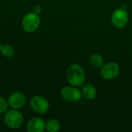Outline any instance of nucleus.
Instances as JSON below:
<instances>
[{"label":"nucleus","instance_id":"obj_10","mask_svg":"<svg viewBox=\"0 0 132 132\" xmlns=\"http://www.w3.org/2000/svg\"><path fill=\"white\" fill-rule=\"evenodd\" d=\"M81 94H82V97H84L85 99L91 101V100H94L97 97V91L96 87L93 84H84L82 86Z\"/></svg>","mask_w":132,"mask_h":132},{"label":"nucleus","instance_id":"obj_14","mask_svg":"<svg viewBox=\"0 0 132 132\" xmlns=\"http://www.w3.org/2000/svg\"><path fill=\"white\" fill-rule=\"evenodd\" d=\"M9 108L8 101L3 97H0V114H4L7 111Z\"/></svg>","mask_w":132,"mask_h":132},{"label":"nucleus","instance_id":"obj_11","mask_svg":"<svg viewBox=\"0 0 132 132\" xmlns=\"http://www.w3.org/2000/svg\"><path fill=\"white\" fill-rule=\"evenodd\" d=\"M90 63L92 67L95 68L102 67L104 64V60L103 56L99 53H94L90 57Z\"/></svg>","mask_w":132,"mask_h":132},{"label":"nucleus","instance_id":"obj_13","mask_svg":"<svg viewBox=\"0 0 132 132\" xmlns=\"http://www.w3.org/2000/svg\"><path fill=\"white\" fill-rule=\"evenodd\" d=\"M0 53L6 58H11L15 55V50L12 46H11L9 44H5V45L2 46Z\"/></svg>","mask_w":132,"mask_h":132},{"label":"nucleus","instance_id":"obj_15","mask_svg":"<svg viewBox=\"0 0 132 132\" xmlns=\"http://www.w3.org/2000/svg\"><path fill=\"white\" fill-rule=\"evenodd\" d=\"M42 11H43V8H42V6L39 5H35V6L33 7V9H32V12H35V13H36V14H38V15H40L41 12H42Z\"/></svg>","mask_w":132,"mask_h":132},{"label":"nucleus","instance_id":"obj_9","mask_svg":"<svg viewBox=\"0 0 132 132\" xmlns=\"http://www.w3.org/2000/svg\"><path fill=\"white\" fill-rule=\"evenodd\" d=\"M28 132H43L46 130V122L39 117H32L26 124Z\"/></svg>","mask_w":132,"mask_h":132},{"label":"nucleus","instance_id":"obj_1","mask_svg":"<svg viewBox=\"0 0 132 132\" xmlns=\"http://www.w3.org/2000/svg\"><path fill=\"white\" fill-rule=\"evenodd\" d=\"M67 82L73 87H82L86 80V74L84 68L79 64H72L67 70Z\"/></svg>","mask_w":132,"mask_h":132},{"label":"nucleus","instance_id":"obj_16","mask_svg":"<svg viewBox=\"0 0 132 132\" xmlns=\"http://www.w3.org/2000/svg\"><path fill=\"white\" fill-rule=\"evenodd\" d=\"M2 44H1V43H0V53H1V49H2Z\"/></svg>","mask_w":132,"mask_h":132},{"label":"nucleus","instance_id":"obj_5","mask_svg":"<svg viewBox=\"0 0 132 132\" xmlns=\"http://www.w3.org/2000/svg\"><path fill=\"white\" fill-rule=\"evenodd\" d=\"M60 95L63 100L70 103H76L81 100V90L73 86H67L62 88Z\"/></svg>","mask_w":132,"mask_h":132},{"label":"nucleus","instance_id":"obj_7","mask_svg":"<svg viewBox=\"0 0 132 132\" xmlns=\"http://www.w3.org/2000/svg\"><path fill=\"white\" fill-rule=\"evenodd\" d=\"M120 73V67L115 62H110L101 68V74L104 80H114L118 77Z\"/></svg>","mask_w":132,"mask_h":132},{"label":"nucleus","instance_id":"obj_8","mask_svg":"<svg viewBox=\"0 0 132 132\" xmlns=\"http://www.w3.org/2000/svg\"><path fill=\"white\" fill-rule=\"evenodd\" d=\"M7 101H8L9 107H10L12 109L19 110L22 108H23V106L25 105L26 101V97L22 92L15 91L9 94Z\"/></svg>","mask_w":132,"mask_h":132},{"label":"nucleus","instance_id":"obj_6","mask_svg":"<svg viewBox=\"0 0 132 132\" xmlns=\"http://www.w3.org/2000/svg\"><path fill=\"white\" fill-rule=\"evenodd\" d=\"M128 13L124 8L115 9L111 15V22L116 28L118 29L124 28L128 24Z\"/></svg>","mask_w":132,"mask_h":132},{"label":"nucleus","instance_id":"obj_4","mask_svg":"<svg viewBox=\"0 0 132 132\" xmlns=\"http://www.w3.org/2000/svg\"><path fill=\"white\" fill-rule=\"evenodd\" d=\"M29 104L32 110L39 114H45L50 110V102L48 100L39 95L32 97L30 100Z\"/></svg>","mask_w":132,"mask_h":132},{"label":"nucleus","instance_id":"obj_2","mask_svg":"<svg viewBox=\"0 0 132 132\" xmlns=\"http://www.w3.org/2000/svg\"><path fill=\"white\" fill-rule=\"evenodd\" d=\"M4 122L7 128L15 130L20 128L24 122L22 114L16 109H11L5 112L4 116Z\"/></svg>","mask_w":132,"mask_h":132},{"label":"nucleus","instance_id":"obj_3","mask_svg":"<svg viewBox=\"0 0 132 132\" xmlns=\"http://www.w3.org/2000/svg\"><path fill=\"white\" fill-rule=\"evenodd\" d=\"M41 23L39 15L32 12L27 13L22 20V27L26 32L32 33L36 32Z\"/></svg>","mask_w":132,"mask_h":132},{"label":"nucleus","instance_id":"obj_12","mask_svg":"<svg viewBox=\"0 0 132 132\" xmlns=\"http://www.w3.org/2000/svg\"><path fill=\"white\" fill-rule=\"evenodd\" d=\"M61 128L60 121L56 119L52 118L46 122V130L49 132H57Z\"/></svg>","mask_w":132,"mask_h":132}]
</instances>
